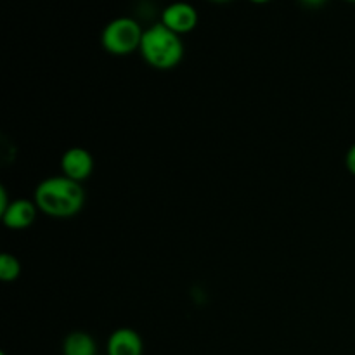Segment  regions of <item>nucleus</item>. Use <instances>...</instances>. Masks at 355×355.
<instances>
[{
	"label": "nucleus",
	"mask_w": 355,
	"mask_h": 355,
	"mask_svg": "<svg viewBox=\"0 0 355 355\" xmlns=\"http://www.w3.org/2000/svg\"><path fill=\"white\" fill-rule=\"evenodd\" d=\"M33 201L38 211L52 218H71L85 205V191L80 182L64 175L47 177L37 186Z\"/></svg>",
	"instance_id": "1"
},
{
	"label": "nucleus",
	"mask_w": 355,
	"mask_h": 355,
	"mask_svg": "<svg viewBox=\"0 0 355 355\" xmlns=\"http://www.w3.org/2000/svg\"><path fill=\"white\" fill-rule=\"evenodd\" d=\"M139 52L151 68L173 69L184 58V44L180 35L168 30L163 23H156L144 30Z\"/></svg>",
	"instance_id": "2"
},
{
	"label": "nucleus",
	"mask_w": 355,
	"mask_h": 355,
	"mask_svg": "<svg viewBox=\"0 0 355 355\" xmlns=\"http://www.w3.org/2000/svg\"><path fill=\"white\" fill-rule=\"evenodd\" d=\"M144 30L134 17H114L104 26L101 33V44L107 54L128 55L139 51Z\"/></svg>",
	"instance_id": "3"
},
{
	"label": "nucleus",
	"mask_w": 355,
	"mask_h": 355,
	"mask_svg": "<svg viewBox=\"0 0 355 355\" xmlns=\"http://www.w3.org/2000/svg\"><path fill=\"white\" fill-rule=\"evenodd\" d=\"M198 10L189 2H173L162 12V21L168 30L177 35H186L198 26Z\"/></svg>",
	"instance_id": "4"
},
{
	"label": "nucleus",
	"mask_w": 355,
	"mask_h": 355,
	"mask_svg": "<svg viewBox=\"0 0 355 355\" xmlns=\"http://www.w3.org/2000/svg\"><path fill=\"white\" fill-rule=\"evenodd\" d=\"M62 175L82 184L94 172V158L85 148H69L61 156Z\"/></svg>",
	"instance_id": "5"
},
{
	"label": "nucleus",
	"mask_w": 355,
	"mask_h": 355,
	"mask_svg": "<svg viewBox=\"0 0 355 355\" xmlns=\"http://www.w3.org/2000/svg\"><path fill=\"white\" fill-rule=\"evenodd\" d=\"M37 205L35 201L30 200H12L9 207L2 211V222L7 229H12V231H23L28 229L37 218Z\"/></svg>",
	"instance_id": "6"
},
{
	"label": "nucleus",
	"mask_w": 355,
	"mask_h": 355,
	"mask_svg": "<svg viewBox=\"0 0 355 355\" xmlns=\"http://www.w3.org/2000/svg\"><path fill=\"white\" fill-rule=\"evenodd\" d=\"M107 355H142V338L130 328H120L107 340Z\"/></svg>",
	"instance_id": "7"
},
{
	"label": "nucleus",
	"mask_w": 355,
	"mask_h": 355,
	"mask_svg": "<svg viewBox=\"0 0 355 355\" xmlns=\"http://www.w3.org/2000/svg\"><path fill=\"white\" fill-rule=\"evenodd\" d=\"M62 355H96V342L89 333L75 331L64 338Z\"/></svg>",
	"instance_id": "8"
},
{
	"label": "nucleus",
	"mask_w": 355,
	"mask_h": 355,
	"mask_svg": "<svg viewBox=\"0 0 355 355\" xmlns=\"http://www.w3.org/2000/svg\"><path fill=\"white\" fill-rule=\"evenodd\" d=\"M21 274V263L17 257L10 255V253H2L0 255V279L3 283H12L19 277Z\"/></svg>",
	"instance_id": "9"
},
{
	"label": "nucleus",
	"mask_w": 355,
	"mask_h": 355,
	"mask_svg": "<svg viewBox=\"0 0 355 355\" xmlns=\"http://www.w3.org/2000/svg\"><path fill=\"white\" fill-rule=\"evenodd\" d=\"M345 166H347V170H349V172L355 177V144L350 146L349 151H347Z\"/></svg>",
	"instance_id": "10"
},
{
	"label": "nucleus",
	"mask_w": 355,
	"mask_h": 355,
	"mask_svg": "<svg viewBox=\"0 0 355 355\" xmlns=\"http://www.w3.org/2000/svg\"><path fill=\"white\" fill-rule=\"evenodd\" d=\"M9 205H10V201H9V198H7L6 187H0V214H2V211L6 210Z\"/></svg>",
	"instance_id": "11"
},
{
	"label": "nucleus",
	"mask_w": 355,
	"mask_h": 355,
	"mask_svg": "<svg viewBox=\"0 0 355 355\" xmlns=\"http://www.w3.org/2000/svg\"><path fill=\"white\" fill-rule=\"evenodd\" d=\"M300 2L307 7H321L324 6L326 0H300Z\"/></svg>",
	"instance_id": "12"
},
{
	"label": "nucleus",
	"mask_w": 355,
	"mask_h": 355,
	"mask_svg": "<svg viewBox=\"0 0 355 355\" xmlns=\"http://www.w3.org/2000/svg\"><path fill=\"white\" fill-rule=\"evenodd\" d=\"M250 2H253V3H267V2H270V0H250Z\"/></svg>",
	"instance_id": "13"
},
{
	"label": "nucleus",
	"mask_w": 355,
	"mask_h": 355,
	"mask_svg": "<svg viewBox=\"0 0 355 355\" xmlns=\"http://www.w3.org/2000/svg\"><path fill=\"white\" fill-rule=\"evenodd\" d=\"M210 2H217V3H224V2H231V0H210Z\"/></svg>",
	"instance_id": "14"
},
{
	"label": "nucleus",
	"mask_w": 355,
	"mask_h": 355,
	"mask_svg": "<svg viewBox=\"0 0 355 355\" xmlns=\"http://www.w3.org/2000/svg\"><path fill=\"white\" fill-rule=\"evenodd\" d=\"M349 2H355V0H349Z\"/></svg>",
	"instance_id": "15"
},
{
	"label": "nucleus",
	"mask_w": 355,
	"mask_h": 355,
	"mask_svg": "<svg viewBox=\"0 0 355 355\" xmlns=\"http://www.w3.org/2000/svg\"><path fill=\"white\" fill-rule=\"evenodd\" d=\"M0 355H6V354H0Z\"/></svg>",
	"instance_id": "16"
}]
</instances>
